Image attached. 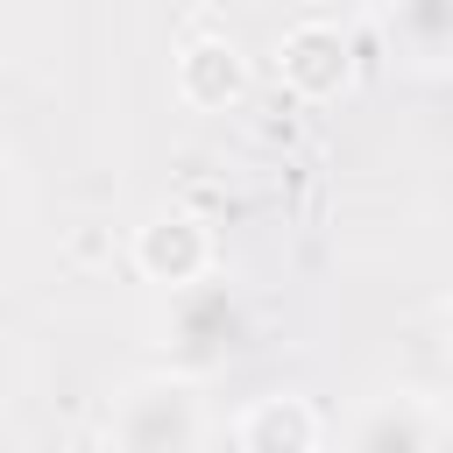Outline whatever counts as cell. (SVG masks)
Masks as SVG:
<instances>
[{"label": "cell", "mask_w": 453, "mask_h": 453, "mask_svg": "<svg viewBox=\"0 0 453 453\" xmlns=\"http://www.w3.org/2000/svg\"><path fill=\"white\" fill-rule=\"evenodd\" d=\"M354 71H361L354 35H347V21H333V14H304V21H290V28L276 35V78H283V92H297L304 106L347 99V92H354Z\"/></svg>", "instance_id": "3"}, {"label": "cell", "mask_w": 453, "mask_h": 453, "mask_svg": "<svg viewBox=\"0 0 453 453\" xmlns=\"http://www.w3.org/2000/svg\"><path fill=\"white\" fill-rule=\"evenodd\" d=\"M234 446L241 453H319L326 446V418L311 396L297 389H269L234 418Z\"/></svg>", "instance_id": "6"}, {"label": "cell", "mask_w": 453, "mask_h": 453, "mask_svg": "<svg viewBox=\"0 0 453 453\" xmlns=\"http://www.w3.org/2000/svg\"><path fill=\"white\" fill-rule=\"evenodd\" d=\"M127 262H134V276H142V283H156V290L170 297V290H184V283H205V276H212L219 241H212V226H205L198 212L163 205V212H149V219L134 226Z\"/></svg>", "instance_id": "4"}, {"label": "cell", "mask_w": 453, "mask_h": 453, "mask_svg": "<svg viewBox=\"0 0 453 453\" xmlns=\"http://www.w3.org/2000/svg\"><path fill=\"white\" fill-rule=\"evenodd\" d=\"M432 453H453V418H439V439H432Z\"/></svg>", "instance_id": "9"}, {"label": "cell", "mask_w": 453, "mask_h": 453, "mask_svg": "<svg viewBox=\"0 0 453 453\" xmlns=\"http://www.w3.org/2000/svg\"><path fill=\"white\" fill-rule=\"evenodd\" d=\"M149 347L163 361V375H184V382H205L219 375L241 347H248V304L226 276H205V283H184L156 304L149 319Z\"/></svg>", "instance_id": "1"}, {"label": "cell", "mask_w": 453, "mask_h": 453, "mask_svg": "<svg viewBox=\"0 0 453 453\" xmlns=\"http://www.w3.org/2000/svg\"><path fill=\"white\" fill-rule=\"evenodd\" d=\"M170 92H177L184 113H234L248 99V57H241V42L219 35V28L184 35L177 57H170Z\"/></svg>", "instance_id": "5"}, {"label": "cell", "mask_w": 453, "mask_h": 453, "mask_svg": "<svg viewBox=\"0 0 453 453\" xmlns=\"http://www.w3.org/2000/svg\"><path fill=\"white\" fill-rule=\"evenodd\" d=\"M432 439H439V418L411 389H389V396L361 403V418L347 425V453H432Z\"/></svg>", "instance_id": "7"}, {"label": "cell", "mask_w": 453, "mask_h": 453, "mask_svg": "<svg viewBox=\"0 0 453 453\" xmlns=\"http://www.w3.org/2000/svg\"><path fill=\"white\" fill-rule=\"evenodd\" d=\"M375 21H382V42L411 71L453 64V0H389V7H375Z\"/></svg>", "instance_id": "8"}, {"label": "cell", "mask_w": 453, "mask_h": 453, "mask_svg": "<svg viewBox=\"0 0 453 453\" xmlns=\"http://www.w3.org/2000/svg\"><path fill=\"white\" fill-rule=\"evenodd\" d=\"M0 226H7V163H0Z\"/></svg>", "instance_id": "10"}, {"label": "cell", "mask_w": 453, "mask_h": 453, "mask_svg": "<svg viewBox=\"0 0 453 453\" xmlns=\"http://www.w3.org/2000/svg\"><path fill=\"white\" fill-rule=\"evenodd\" d=\"M106 439H113V453H198V446H205L198 382L163 375V368H156V375H134V382L113 396Z\"/></svg>", "instance_id": "2"}, {"label": "cell", "mask_w": 453, "mask_h": 453, "mask_svg": "<svg viewBox=\"0 0 453 453\" xmlns=\"http://www.w3.org/2000/svg\"><path fill=\"white\" fill-rule=\"evenodd\" d=\"M354 7H389V0H354Z\"/></svg>", "instance_id": "11"}]
</instances>
